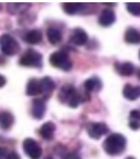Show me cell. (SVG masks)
Listing matches in <instances>:
<instances>
[{"instance_id":"cb8c5ba5","label":"cell","mask_w":140,"mask_h":159,"mask_svg":"<svg viewBox=\"0 0 140 159\" xmlns=\"http://www.w3.org/2000/svg\"><path fill=\"white\" fill-rule=\"evenodd\" d=\"M127 11L130 15L140 17V3L139 2H127L126 3Z\"/></svg>"},{"instance_id":"ffe728a7","label":"cell","mask_w":140,"mask_h":159,"mask_svg":"<svg viewBox=\"0 0 140 159\" xmlns=\"http://www.w3.org/2000/svg\"><path fill=\"white\" fill-rule=\"evenodd\" d=\"M24 40L30 44H38L42 41V32L38 29L31 30L25 34Z\"/></svg>"},{"instance_id":"4fadbf2b","label":"cell","mask_w":140,"mask_h":159,"mask_svg":"<svg viewBox=\"0 0 140 159\" xmlns=\"http://www.w3.org/2000/svg\"><path fill=\"white\" fill-rule=\"evenodd\" d=\"M40 85H41V93L45 95V96H50L52 94V92L55 89V83L53 82V80L49 76L43 77L40 81Z\"/></svg>"},{"instance_id":"7a4b0ae2","label":"cell","mask_w":140,"mask_h":159,"mask_svg":"<svg viewBox=\"0 0 140 159\" xmlns=\"http://www.w3.org/2000/svg\"><path fill=\"white\" fill-rule=\"evenodd\" d=\"M59 99L61 103H64L70 107L76 108L78 104L82 102V96L78 94L73 85H64L59 92Z\"/></svg>"},{"instance_id":"2e32d148","label":"cell","mask_w":140,"mask_h":159,"mask_svg":"<svg viewBox=\"0 0 140 159\" xmlns=\"http://www.w3.org/2000/svg\"><path fill=\"white\" fill-rule=\"evenodd\" d=\"M54 132H55V125L52 122L44 123L40 128L41 137L46 139V140H51L54 137Z\"/></svg>"},{"instance_id":"52a82bcc","label":"cell","mask_w":140,"mask_h":159,"mask_svg":"<svg viewBox=\"0 0 140 159\" xmlns=\"http://www.w3.org/2000/svg\"><path fill=\"white\" fill-rule=\"evenodd\" d=\"M87 133L93 139H99L103 135L108 133V127L105 123H90L87 126Z\"/></svg>"},{"instance_id":"44dd1931","label":"cell","mask_w":140,"mask_h":159,"mask_svg":"<svg viewBox=\"0 0 140 159\" xmlns=\"http://www.w3.org/2000/svg\"><path fill=\"white\" fill-rule=\"evenodd\" d=\"M129 127L133 130L140 128V112L137 109L131 111L129 114Z\"/></svg>"},{"instance_id":"8fae6325","label":"cell","mask_w":140,"mask_h":159,"mask_svg":"<svg viewBox=\"0 0 140 159\" xmlns=\"http://www.w3.org/2000/svg\"><path fill=\"white\" fill-rule=\"evenodd\" d=\"M123 95L128 101H136L140 97V86H133L131 84H126L123 89Z\"/></svg>"},{"instance_id":"83f0119b","label":"cell","mask_w":140,"mask_h":159,"mask_svg":"<svg viewBox=\"0 0 140 159\" xmlns=\"http://www.w3.org/2000/svg\"><path fill=\"white\" fill-rule=\"evenodd\" d=\"M126 159H136L135 157H131V156H129V157H127Z\"/></svg>"},{"instance_id":"f546056e","label":"cell","mask_w":140,"mask_h":159,"mask_svg":"<svg viewBox=\"0 0 140 159\" xmlns=\"http://www.w3.org/2000/svg\"><path fill=\"white\" fill-rule=\"evenodd\" d=\"M139 59H140V51H139Z\"/></svg>"},{"instance_id":"5bb4252c","label":"cell","mask_w":140,"mask_h":159,"mask_svg":"<svg viewBox=\"0 0 140 159\" xmlns=\"http://www.w3.org/2000/svg\"><path fill=\"white\" fill-rule=\"evenodd\" d=\"M115 69L120 75L123 76H130L135 73V66L130 62H124V63H116Z\"/></svg>"},{"instance_id":"3957f363","label":"cell","mask_w":140,"mask_h":159,"mask_svg":"<svg viewBox=\"0 0 140 159\" xmlns=\"http://www.w3.org/2000/svg\"><path fill=\"white\" fill-rule=\"evenodd\" d=\"M0 50L5 55L12 57L20 51V45L10 34H2L0 37Z\"/></svg>"},{"instance_id":"484cf974","label":"cell","mask_w":140,"mask_h":159,"mask_svg":"<svg viewBox=\"0 0 140 159\" xmlns=\"http://www.w3.org/2000/svg\"><path fill=\"white\" fill-rule=\"evenodd\" d=\"M7 159H20V157H19V155L15 154V152H10V154L8 155Z\"/></svg>"},{"instance_id":"30bf717a","label":"cell","mask_w":140,"mask_h":159,"mask_svg":"<svg viewBox=\"0 0 140 159\" xmlns=\"http://www.w3.org/2000/svg\"><path fill=\"white\" fill-rule=\"evenodd\" d=\"M45 113V103L43 99L37 98L32 102V107H31V114L34 118L41 119L43 118Z\"/></svg>"},{"instance_id":"9c48e42d","label":"cell","mask_w":140,"mask_h":159,"mask_svg":"<svg viewBox=\"0 0 140 159\" xmlns=\"http://www.w3.org/2000/svg\"><path fill=\"white\" fill-rule=\"evenodd\" d=\"M116 21V15L112 9H104L98 18V23L102 27H110Z\"/></svg>"},{"instance_id":"5b68a950","label":"cell","mask_w":140,"mask_h":159,"mask_svg":"<svg viewBox=\"0 0 140 159\" xmlns=\"http://www.w3.org/2000/svg\"><path fill=\"white\" fill-rule=\"evenodd\" d=\"M20 64L23 66L41 67L42 65V55L35 50L29 49L22 54L20 59Z\"/></svg>"},{"instance_id":"ac0fdd59","label":"cell","mask_w":140,"mask_h":159,"mask_svg":"<svg viewBox=\"0 0 140 159\" xmlns=\"http://www.w3.org/2000/svg\"><path fill=\"white\" fill-rule=\"evenodd\" d=\"M29 96H37L41 93V85L40 81H38L37 79H31L27 84V89H25Z\"/></svg>"},{"instance_id":"d6986e66","label":"cell","mask_w":140,"mask_h":159,"mask_svg":"<svg viewBox=\"0 0 140 159\" xmlns=\"http://www.w3.org/2000/svg\"><path fill=\"white\" fill-rule=\"evenodd\" d=\"M63 10L68 15H76L80 11H82V9H84V3L81 2H64L63 3Z\"/></svg>"},{"instance_id":"9a60e30c","label":"cell","mask_w":140,"mask_h":159,"mask_svg":"<svg viewBox=\"0 0 140 159\" xmlns=\"http://www.w3.org/2000/svg\"><path fill=\"white\" fill-rule=\"evenodd\" d=\"M125 41L128 44H139L140 32L135 28H128L125 32Z\"/></svg>"},{"instance_id":"7402d4cb","label":"cell","mask_w":140,"mask_h":159,"mask_svg":"<svg viewBox=\"0 0 140 159\" xmlns=\"http://www.w3.org/2000/svg\"><path fill=\"white\" fill-rule=\"evenodd\" d=\"M46 37H48V40L50 41V43L52 44H58L62 41V34L59 31L58 29H54V28H50L46 31Z\"/></svg>"},{"instance_id":"d4e9b609","label":"cell","mask_w":140,"mask_h":159,"mask_svg":"<svg viewBox=\"0 0 140 159\" xmlns=\"http://www.w3.org/2000/svg\"><path fill=\"white\" fill-rule=\"evenodd\" d=\"M8 155H9V152H8L7 149L3 148V147H0V159H7Z\"/></svg>"},{"instance_id":"4dcf8cb0","label":"cell","mask_w":140,"mask_h":159,"mask_svg":"<svg viewBox=\"0 0 140 159\" xmlns=\"http://www.w3.org/2000/svg\"><path fill=\"white\" fill-rule=\"evenodd\" d=\"M0 10H1V5H0Z\"/></svg>"},{"instance_id":"e0dca14e","label":"cell","mask_w":140,"mask_h":159,"mask_svg":"<svg viewBox=\"0 0 140 159\" xmlns=\"http://www.w3.org/2000/svg\"><path fill=\"white\" fill-rule=\"evenodd\" d=\"M15 123V117L10 112H1L0 113V128L7 129L11 128Z\"/></svg>"},{"instance_id":"f1b7e54d","label":"cell","mask_w":140,"mask_h":159,"mask_svg":"<svg viewBox=\"0 0 140 159\" xmlns=\"http://www.w3.org/2000/svg\"><path fill=\"white\" fill-rule=\"evenodd\" d=\"M138 77H139V80H140V70L138 71Z\"/></svg>"},{"instance_id":"277c9868","label":"cell","mask_w":140,"mask_h":159,"mask_svg":"<svg viewBox=\"0 0 140 159\" xmlns=\"http://www.w3.org/2000/svg\"><path fill=\"white\" fill-rule=\"evenodd\" d=\"M50 63L52 66L61 69L63 71H70L72 69V61L65 51H56L50 55Z\"/></svg>"},{"instance_id":"4316f807","label":"cell","mask_w":140,"mask_h":159,"mask_svg":"<svg viewBox=\"0 0 140 159\" xmlns=\"http://www.w3.org/2000/svg\"><path fill=\"white\" fill-rule=\"evenodd\" d=\"M5 84H6V79L2 75H0V87H2Z\"/></svg>"},{"instance_id":"8992f818","label":"cell","mask_w":140,"mask_h":159,"mask_svg":"<svg viewBox=\"0 0 140 159\" xmlns=\"http://www.w3.org/2000/svg\"><path fill=\"white\" fill-rule=\"evenodd\" d=\"M23 150L25 155L30 157L31 159H39L42 155V148L37 143V140L32 138H27L23 142Z\"/></svg>"},{"instance_id":"1f68e13d","label":"cell","mask_w":140,"mask_h":159,"mask_svg":"<svg viewBox=\"0 0 140 159\" xmlns=\"http://www.w3.org/2000/svg\"><path fill=\"white\" fill-rule=\"evenodd\" d=\"M46 159H52V158H46Z\"/></svg>"},{"instance_id":"ba28073f","label":"cell","mask_w":140,"mask_h":159,"mask_svg":"<svg viewBox=\"0 0 140 159\" xmlns=\"http://www.w3.org/2000/svg\"><path fill=\"white\" fill-rule=\"evenodd\" d=\"M71 43L75 45H85L88 42V35L87 33L84 31L81 28H76L72 31V34H71V39H70Z\"/></svg>"},{"instance_id":"6da1fadb","label":"cell","mask_w":140,"mask_h":159,"mask_svg":"<svg viewBox=\"0 0 140 159\" xmlns=\"http://www.w3.org/2000/svg\"><path fill=\"white\" fill-rule=\"evenodd\" d=\"M127 145V140L126 137L123 136L121 134H110L107 138L105 139V142L103 144L104 150L106 154L110 155V156H117L124 152Z\"/></svg>"},{"instance_id":"7c38bea8","label":"cell","mask_w":140,"mask_h":159,"mask_svg":"<svg viewBox=\"0 0 140 159\" xmlns=\"http://www.w3.org/2000/svg\"><path fill=\"white\" fill-rule=\"evenodd\" d=\"M84 87H85L86 92H98L100 91L103 87V83L102 81L99 80V77L93 76L87 79L84 82Z\"/></svg>"},{"instance_id":"603a6c76","label":"cell","mask_w":140,"mask_h":159,"mask_svg":"<svg viewBox=\"0 0 140 159\" xmlns=\"http://www.w3.org/2000/svg\"><path fill=\"white\" fill-rule=\"evenodd\" d=\"M29 3H8V11L13 15H18L28 9Z\"/></svg>"}]
</instances>
